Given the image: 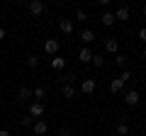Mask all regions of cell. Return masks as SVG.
Masks as SVG:
<instances>
[{
  "mask_svg": "<svg viewBox=\"0 0 146 136\" xmlns=\"http://www.w3.org/2000/svg\"><path fill=\"white\" fill-rule=\"evenodd\" d=\"M139 102H141L139 90H127V92H124V105H127V107H136Z\"/></svg>",
  "mask_w": 146,
  "mask_h": 136,
  "instance_id": "3",
  "label": "cell"
},
{
  "mask_svg": "<svg viewBox=\"0 0 146 136\" xmlns=\"http://www.w3.org/2000/svg\"><path fill=\"white\" fill-rule=\"evenodd\" d=\"M0 136H12V134H10L7 129H0Z\"/></svg>",
  "mask_w": 146,
  "mask_h": 136,
  "instance_id": "26",
  "label": "cell"
},
{
  "mask_svg": "<svg viewBox=\"0 0 146 136\" xmlns=\"http://www.w3.org/2000/svg\"><path fill=\"white\" fill-rule=\"evenodd\" d=\"M58 29H61V34H73V20H61Z\"/></svg>",
  "mask_w": 146,
  "mask_h": 136,
  "instance_id": "10",
  "label": "cell"
},
{
  "mask_svg": "<svg viewBox=\"0 0 146 136\" xmlns=\"http://www.w3.org/2000/svg\"><path fill=\"white\" fill-rule=\"evenodd\" d=\"M102 24L105 27H112V24H115V12H102Z\"/></svg>",
  "mask_w": 146,
  "mask_h": 136,
  "instance_id": "16",
  "label": "cell"
},
{
  "mask_svg": "<svg viewBox=\"0 0 146 136\" xmlns=\"http://www.w3.org/2000/svg\"><path fill=\"white\" fill-rule=\"evenodd\" d=\"M17 95H20V100H29V97L34 100V90H32V88H27V85H22Z\"/></svg>",
  "mask_w": 146,
  "mask_h": 136,
  "instance_id": "12",
  "label": "cell"
},
{
  "mask_svg": "<svg viewBox=\"0 0 146 136\" xmlns=\"http://www.w3.org/2000/svg\"><path fill=\"white\" fill-rule=\"evenodd\" d=\"M44 97H46L44 85H36V88H34V102H44Z\"/></svg>",
  "mask_w": 146,
  "mask_h": 136,
  "instance_id": "13",
  "label": "cell"
},
{
  "mask_svg": "<svg viewBox=\"0 0 146 136\" xmlns=\"http://www.w3.org/2000/svg\"><path fill=\"white\" fill-rule=\"evenodd\" d=\"M141 58H146V49H144V51H141Z\"/></svg>",
  "mask_w": 146,
  "mask_h": 136,
  "instance_id": "28",
  "label": "cell"
},
{
  "mask_svg": "<svg viewBox=\"0 0 146 136\" xmlns=\"http://www.w3.org/2000/svg\"><path fill=\"white\" fill-rule=\"evenodd\" d=\"M27 66H29V68H36V66H39V56H34V53L27 56Z\"/></svg>",
  "mask_w": 146,
  "mask_h": 136,
  "instance_id": "20",
  "label": "cell"
},
{
  "mask_svg": "<svg viewBox=\"0 0 146 136\" xmlns=\"http://www.w3.org/2000/svg\"><path fill=\"white\" fill-rule=\"evenodd\" d=\"M29 114L32 117H42L44 114V102H32L29 105Z\"/></svg>",
  "mask_w": 146,
  "mask_h": 136,
  "instance_id": "9",
  "label": "cell"
},
{
  "mask_svg": "<svg viewBox=\"0 0 146 136\" xmlns=\"http://www.w3.org/2000/svg\"><path fill=\"white\" fill-rule=\"evenodd\" d=\"M139 39L146 44V27H141V29H139Z\"/></svg>",
  "mask_w": 146,
  "mask_h": 136,
  "instance_id": "25",
  "label": "cell"
},
{
  "mask_svg": "<svg viewBox=\"0 0 146 136\" xmlns=\"http://www.w3.org/2000/svg\"><path fill=\"white\" fill-rule=\"evenodd\" d=\"M93 66H95V68H102V66H105L102 53H95V56H93Z\"/></svg>",
  "mask_w": 146,
  "mask_h": 136,
  "instance_id": "19",
  "label": "cell"
},
{
  "mask_svg": "<svg viewBox=\"0 0 146 136\" xmlns=\"http://www.w3.org/2000/svg\"><path fill=\"white\" fill-rule=\"evenodd\" d=\"M0 39H5V27H0Z\"/></svg>",
  "mask_w": 146,
  "mask_h": 136,
  "instance_id": "27",
  "label": "cell"
},
{
  "mask_svg": "<svg viewBox=\"0 0 146 136\" xmlns=\"http://www.w3.org/2000/svg\"><path fill=\"white\" fill-rule=\"evenodd\" d=\"M32 131H34L36 136H46V134H49V124H46L44 119H36L34 126H32Z\"/></svg>",
  "mask_w": 146,
  "mask_h": 136,
  "instance_id": "4",
  "label": "cell"
},
{
  "mask_svg": "<svg viewBox=\"0 0 146 136\" xmlns=\"http://www.w3.org/2000/svg\"><path fill=\"white\" fill-rule=\"evenodd\" d=\"M93 56H95V53L90 51L88 46H83V49H80V53H78V58H80V63H93Z\"/></svg>",
  "mask_w": 146,
  "mask_h": 136,
  "instance_id": "7",
  "label": "cell"
},
{
  "mask_svg": "<svg viewBox=\"0 0 146 136\" xmlns=\"http://www.w3.org/2000/svg\"><path fill=\"white\" fill-rule=\"evenodd\" d=\"M141 12H144V17H146V5H144V7H141Z\"/></svg>",
  "mask_w": 146,
  "mask_h": 136,
  "instance_id": "29",
  "label": "cell"
},
{
  "mask_svg": "<svg viewBox=\"0 0 146 136\" xmlns=\"http://www.w3.org/2000/svg\"><path fill=\"white\" fill-rule=\"evenodd\" d=\"M129 78H131V73H129V71H122V75L112 78V83H110V92H122Z\"/></svg>",
  "mask_w": 146,
  "mask_h": 136,
  "instance_id": "1",
  "label": "cell"
},
{
  "mask_svg": "<svg viewBox=\"0 0 146 136\" xmlns=\"http://www.w3.org/2000/svg\"><path fill=\"white\" fill-rule=\"evenodd\" d=\"M76 20H80V22H83V20H88V15H85L83 10H78V12H76Z\"/></svg>",
  "mask_w": 146,
  "mask_h": 136,
  "instance_id": "23",
  "label": "cell"
},
{
  "mask_svg": "<svg viewBox=\"0 0 146 136\" xmlns=\"http://www.w3.org/2000/svg\"><path fill=\"white\" fill-rule=\"evenodd\" d=\"M51 68H54V71H63V68H66V58L54 56V58H51Z\"/></svg>",
  "mask_w": 146,
  "mask_h": 136,
  "instance_id": "11",
  "label": "cell"
},
{
  "mask_svg": "<svg viewBox=\"0 0 146 136\" xmlns=\"http://www.w3.org/2000/svg\"><path fill=\"white\" fill-rule=\"evenodd\" d=\"M27 7H29L32 15H42V12H44V3H42V0H32Z\"/></svg>",
  "mask_w": 146,
  "mask_h": 136,
  "instance_id": "8",
  "label": "cell"
},
{
  "mask_svg": "<svg viewBox=\"0 0 146 136\" xmlns=\"http://www.w3.org/2000/svg\"><path fill=\"white\" fill-rule=\"evenodd\" d=\"M105 49H107L110 53H117L119 51V42H117V39H107V42H105Z\"/></svg>",
  "mask_w": 146,
  "mask_h": 136,
  "instance_id": "14",
  "label": "cell"
},
{
  "mask_svg": "<svg viewBox=\"0 0 146 136\" xmlns=\"http://www.w3.org/2000/svg\"><path fill=\"white\" fill-rule=\"evenodd\" d=\"M95 88H98V85H95L93 78H83V83H80V92H83V95H93Z\"/></svg>",
  "mask_w": 146,
  "mask_h": 136,
  "instance_id": "5",
  "label": "cell"
},
{
  "mask_svg": "<svg viewBox=\"0 0 146 136\" xmlns=\"http://www.w3.org/2000/svg\"><path fill=\"white\" fill-rule=\"evenodd\" d=\"M22 126H34V121H32V114L22 117Z\"/></svg>",
  "mask_w": 146,
  "mask_h": 136,
  "instance_id": "22",
  "label": "cell"
},
{
  "mask_svg": "<svg viewBox=\"0 0 146 136\" xmlns=\"http://www.w3.org/2000/svg\"><path fill=\"white\" fill-rule=\"evenodd\" d=\"M58 136H71V129H68V126H61V131H58Z\"/></svg>",
  "mask_w": 146,
  "mask_h": 136,
  "instance_id": "24",
  "label": "cell"
},
{
  "mask_svg": "<svg viewBox=\"0 0 146 136\" xmlns=\"http://www.w3.org/2000/svg\"><path fill=\"white\" fill-rule=\"evenodd\" d=\"M58 49H61V42H58V39H44V53H49V56H56Z\"/></svg>",
  "mask_w": 146,
  "mask_h": 136,
  "instance_id": "2",
  "label": "cell"
},
{
  "mask_svg": "<svg viewBox=\"0 0 146 136\" xmlns=\"http://www.w3.org/2000/svg\"><path fill=\"white\" fill-rule=\"evenodd\" d=\"M61 95H63V97H73V95H76L73 85H61Z\"/></svg>",
  "mask_w": 146,
  "mask_h": 136,
  "instance_id": "18",
  "label": "cell"
},
{
  "mask_svg": "<svg viewBox=\"0 0 146 136\" xmlns=\"http://www.w3.org/2000/svg\"><path fill=\"white\" fill-rule=\"evenodd\" d=\"M115 63H117L119 68H124V66H127V56H124V53H117V56H115Z\"/></svg>",
  "mask_w": 146,
  "mask_h": 136,
  "instance_id": "21",
  "label": "cell"
},
{
  "mask_svg": "<svg viewBox=\"0 0 146 136\" xmlns=\"http://www.w3.org/2000/svg\"><path fill=\"white\" fill-rule=\"evenodd\" d=\"M129 124H127V121H119V124H117V134L119 136H129Z\"/></svg>",
  "mask_w": 146,
  "mask_h": 136,
  "instance_id": "17",
  "label": "cell"
},
{
  "mask_svg": "<svg viewBox=\"0 0 146 136\" xmlns=\"http://www.w3.org/2000/svg\"><path fill=\"white\" fill-rule=\"evenodd\" d=\"M80 39H83V44L95 42V32H93V29H83V32H80Z\"/></svg>",
  "mask_w": 146,
  "mask_h": 136,
  "instance_id": "15",
  "label": "cell"
},
{
  "mask_svg": "<svg viewBox=\"0 0 146 136\" xmlns=\"http://www.w3.org/2000/svg\"><path fill=\"white\" fill-rule=\"evenodd\" d=\"M129 15H131V10H129L127 5H119V7L115 10V20H122V22H127V20H129Z\"/></svg>",
  "mask_w": 146,
  "mask_h": 136,
  "instance_id": "6",
  "label": "cell"
}]
</instances>
